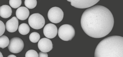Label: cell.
<instances>
[{"instance_id": "6da1fadb", "label": "cell", "mask_w": 123, "mask_h": 57, "mask_svg": "<svg viewBox=\"0 0 123 57\" xmlns=\"http://www.w3.org/2000/svg\"><path fill=\"white\" fill-rule=\"evenodd\" d=\"M114 19L107 8L94 6L85 10L81 16V24L85 33L90 37L100 38L108 35L112 30Z\"/></svg>"}, {"instance_id": "7a4b0ae2", "label": "cell", "mask_w": 123, "mask_h": 57, "mask_svg": "<svg viewBox=\"0 0 123 57\" xmlns=\"http://www.w3.org/2000/svg\"><path fill=\"white\" fill-rule=\"evenodd\" d=\"M95 57H123V37L112 36L101 41L96 47Z\"/></svg>"}, {"instance_id": "3957f363", "label": "cell", "mask_w": 123, "mask_h": 57, "mask_svg": "<svg viewBox=\"0 0 123 57\" xmlns=\"http://www.w3.org/2000/svg\"><path fill=\"white\" fill-rule=\"evenodd\" d=\"M58 35L60 38L63 41H69L71 40L75 36V30L71 25L64 24L59 28Z\"/></svg>"}, {"instance_id": "277c9868", "label": "cell", "mask_w": 123, "mask_h": 57, "mask_svg": "<svg viewBox=\"0 0 123 57\" xmlns=\"http://www.w3.org/2000/svg\"><path fill=\"white\" fill-rule=\"evenodd\" d=\"M28 23L32 28L39 30L44 27L45 24V19L40 14L34 13L29 17Z\"/></svg>"}, {"instance_id": "5b68a950", "label": "cell", "mask_w": 123, "mask_h": 57, "mask_svg": "<svg viewBox=\"0 0 123 57\" xmlns=\"http://www.w3.org/2000/svg\"><path fill=\"white\" fill-rule=\"evenodd\" d=\"M48 17L50 21L52 23H59L63 20L64 13L61 9L59 7H53L48 11Z\"/></svg>"}, {"instance_id": "8992f818", "label": "cell", "mask_w": 123, "mask_h": 57, "mask_svg": "<svg viewBox=\"0 0 123 57\" xmlns=\"http://www.w3.org/2000/svg\"><path fill=\"white\" fill-rule=\"evenodd\" d=\"M24 46V42L21 38L18 37H14L11 38L9 41L8 48L11 52L17 53L23 50Z\"/></svg>"}, {"instance_id": "52a82bcc", "label": "cell", "mask_w": 123, "mask_h": 57, "mask_svg": "<svg viewBox=\"0 0 123 57\" xmlns=\"http://www.w3.org/2000/svg\"><path fill=\"white\" fill-rule=\"evenodd\" d=\"M72 6L79 9L90 8L98 3L99 0H67Z\"/></svg>"}, {"instance_id": "ba28073f", "label": "cell", "mask_w": 123, "mask_h": 57, "mask_svg": "<svg viewBox=\"0 0 123 57\" xmlns=\"http://www.w3.org/2000/svg\"><path fill=\"white\" fill-rule=\"evenodd\" d=\"M38 47L40 50L44 52H48L52 50L53 44L51 40L47 38H43L39 41Z\"/></svg>"}, {"instance_id": "9c48e42d", "label": "cell", "mask_w": 123, "mask_h": 57, "mask_svg": "<svg viewBox=\"0 0 123 57\" xmlns=\"http://www.w3.org/2000/svg\"><path fill=\"white\" fill-rule=\"evenodd\" d=\"M57 26L53 24H47L43 29V33L45 37L48 38H53L57 36L58 33Z\"/></svg>"}, {"instance_id": "30bf717a", "label": "cell", "mask_w": 123, "mask_h": 57, "mask_svg": "<svg viewBox=\"0 0 123 57\" xmlns=\"http://www.w3.org/2000/svg\"><path fill=\"white\" fill-rule=\"evenodd\" d=\"M18 18L15 16L12 17L6 23V29L10 33H14L17 30L18 27Z\"/></svg>"}, {"instance_id": "8fae6325", "label": "cell", "mask_w": 123, "mask_h": 57, "mask_svg": "<svg viewBox=\"0 0 123 57\" xmlns=\"http://www.w3.org/2000/svg\"><path fill=\"white\" fill-rule=\"evenodd\" d=\"M16 14L18 19L21 20H25L29 17L30 11L26 7L21 6L17 9Z\"/></svg>"}, {"instance_id": "7c38bea8", "label": "cell", "mask_w": 123, "mask_h": 57, "mask_svg": "<svg viewBox=\"0 0 123 57\" xmlns=\"http://www.w3.org/2000/svg\"><path fill=\"white\" fill-rule=\"evenodd\" d=\"M12 13L11 8L8 5H3L0 7V16L3 18H9Z\"/></svg>"}, {"instance_id": "4fadbf2b", "label": "cell", "mask_w": 123, "mask_h": 57, "mask_svg": "<svg viewBox=\"0 0 123 57\" xmlns=\"http://www.w3.org/2000/svg\"><path fill=\"white\" fill-rule=\"evenodd\" d=\"M18 28L19 33L22 35H27L30 31V28L29 25L26 23L22 24L19 26Z\"/></svg>"}, {"instance_id": "5bb4252c", "label": "cell", "mask_w": 123, "mask_h": 57, "mask_svg": "<svg viewBox=\"0 0 123 57\" xmlns=\"http://www.w3.org/2000/svg\"><path fill=\"white\" fill-rule=\"evenodd\" d=\"M9 43V39L5 35L0 36V48H4L8 46Z\"/></svg>"}, {"instance_id": "9a60e30c", "label": "cell", "mask_w": 123, "mask_h": 57, "mask_svg": "<svg viewBox=\"0 0 123 57\" xmlns=\"http://www.w3.org/2000/svg\"><path fill=\"white\" fill-rule=\"evenodd\" d=\"M37 0H25V5L27 8L33 9L37 6Z\"/></svg>"}, {"instance_id": "2e32d148", "label": "cell", "mask_w": 123, "mask_h": 57, "mask_svg": "<svg viewBox=\"0 0 123 57\" xmlns=\"http://www.w3.org/2000/svg\"><path fill=\"white\" fill-rule=\"evenodd\" d=\"M40 38V35L37 32L32 33L29 36V39L30 41L34 43L38 42Z\"/></svg>"}, {"instance_id": "e0dca14e", "label": "cell", "mask_w": 123, "mask_h": 57, "mask_svg": "<svg viewBox=\"0 0 123 57\" xmlns=\"http://www.w3.org/2000/svg\"><path fill=\"white\" fill-rule=\"evenodd\" d=\"M10 5L13 8L16 9L20 7L22 4L21 0H10Z\"/></svg>"}, {"instance_id": "ac0fdd59", "label": "cell", "mask_w": 123, "mask_h": 57, "mask_svg": "<svg viewBox=\"0 0 123 57\" xmlns=\"http://www.w3.org/2000/svg\"><path fill=\"white\" fill-rule=\"evenodd\" d=\"M26 57H38L39 55L37 51L34 50L28 51L25 54Z\"/></svg>"}, {"instance_id": "d6986e66", "label": "cell", "mask_w": 123, "mask_h": 57, "mask_svg": "<svg viewBox=\"0 0 123 57\" xmlns=\"http://www.w3.org/2000/svg\"><path fill=\"white\" fill-rule=\"evenodd\" d=\"M6 29V26L3 21L0 20V36L4 34Z\"/></svg>"}, {"instance_id": "ffe728a7", "label": "cell", "mask_w": 123, "mask_h": 57, "mask_svg": "<svg viewBox=\"0 0 123 57\" xmlns=\"http://www.w3.org/2000/svg\"><path fill=\"white\" fill-rule=\"evenodd\" d=\"M48 54L47 52H40L39 54V57H48Z\"/></svg>"}, {"instance_id": "44dd1931", "label": "cell", "mask_w": 123, "mask_h": 57, "mask_svg": "<svg viewBox=\"0 0 123 57\" xmlns=\"http://www.w3.org/2000/svg\"><path fill=\"white\" fill-rule=\"evenodd\" d=\"M16 57V56L14 55H9V56H8V57Z\"/></svg>"}, {"instance_id": "7402d4cb", "label": "cell", "mask_w": 123, "mask_h": 57, "mask_svg": "<svg viewBox=\"0 0 123 57\" xmlns=\"http://www.w3.org/2000/svg\"><path fill=\"white\" fill-rule=\"evenodd\" d=\"M3 55H2V53H1V52H0V57H3Z\"/></svg>"}]
</instances>
